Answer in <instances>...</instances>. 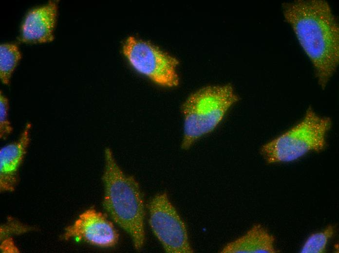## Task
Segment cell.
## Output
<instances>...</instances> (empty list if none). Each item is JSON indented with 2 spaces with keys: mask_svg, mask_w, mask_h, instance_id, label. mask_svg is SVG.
Returning a JSON list of instances; mask_svg holds the SVG:
<instances>
[{
  "mask_svg": "<svg viewBox=\"0 0 339 253\" xmlns=\"http://www.w3.org/2000/svg\"><path fill=\"white\" fill-rule=\"evenodd\" d=\"M148 208L151 229L166 252L193 253L185 223L166 193L155 196Z\"/></svg>",
  "mask_w": 339,
  "mask_h": 253,
  "instance_id": "8992f818",
  "label": "cell"
},
{
  "mask_svg": "<svg viewBox=\"0 0 339 253\" xmlns=\"http://www.w3.org/2000/svg\"><path fill=\"white\" fill-rule=\"evenodd\" d=\"M239 100L229 84L207 86L192 93L181 107L184 119L182 148L188 149L212 132Z\"/></svg>",
  "mask_w": 339,
  "mask_h": 253,
  "instance_id": "3957f363",
  "label": "cell"
},
{
  "mask_svg": "<svg viewBox=\"0 0 339 253\" xmlns=\"http://www.w3.org/2000/svg\"><path fill=\"white\" fill-rule=\"evenodd\" d=\"M274 236L260 224L253 225L247 232L226 245L222 253H277Z\"/></svg>",
  "mask_w": 339,
  "mask_h": 253,
  "instance_id": "30bf717a",
  "label": "cell"
},
{
  "mask_svg": "<svg viewBox=\"0 0 339 253\" xmlns=\"http://www.w3.org/2000/svg\"><path fill=\"white\" fill-rule=\"evenodd\" d=\"M286 21L292 27L311 60L318 83L324 89L339 62V28L328 3L298 0L282 4Z\"/></svg>",
  "mask_w": 339,
  "mask_h": 253,
  "instance_id": "6da1fadb",
  "label": "cell"
},
{
  "mask_svg": "<svg viewBox=\"0 0 339 253\" xmlns=\"http://www.w3.org/2000/svg\"><path fill=\"white\" fill-rule=\"evenodd\" d=\"M32 124L27 123L18 138L0 150V190L13 192L18 184L19 170L31 142Z\"/></svg>",
  "mask_w": 339,
  "mask_h": 253,
  "instance_id": "9c48e42d",
  "label": "cell"
},
{
  "mask_svg": "<svg viewBox=\"0 0 339 253\" xmlns=\"http://www.w3.org/2000/svg\"><path fill=\"white\" fill-rule=\"evenodd\" d=\"M334 228L328 225L323 230L311 235L304 243L301 253H323L326 251L329 240L333 236Z\"/></svg>",
  "mask_w": 339,
  "mask_h": 253,
  "instance_id": "7c38bea8",
  "label": "cell"
},
{
  "mask_svg": "<svg viewBox=\"0 0 339 253\" xmlns=\"http://www.w3.org/2000/svg\"><path fill=\"white\" fill-rule=\"evenodd\" d=\"M9 102L8 98L0 92V138L6 140L13 132V127L9 118Z\"/></svg>",
  "mask_w": 339,
  "mask_h": 253,
  "instance_id": "4fadbf2b",
  "label": "cell"
},
{
  "mask_svg": "<svg viewBox=\"0 0 339 253\" xmlns=\"http://www.w3.org/2000/svg\"><path fill=\"white\" fill-rule=\"evenodd\" d=\"M332 126L329 117L321 116L311 107L297 124L264 144L261 153L268 163H289L310 152H320L326 146Z\"/></svg>",
  "mask_w": 339,
  "mask_h": 253,
  "instance_id": "277c9868",
  "label": "cell"
},
{
  "mask_svg": "<svg viewBox=\"0 0 339 253\" xmlns=\"http://www.w3.org/2000/svg\"><path fill=\"white\" fill-rule=\"evenodd\" d=\"M102 180L105 187L103 204L113 221L132 238L135 248L145 242V211L139 184L134 178L124 174L111 149L104 151Z\"/></svg>",
  "mask_w": 339,
  "mask_h": 253,
  "instance_id": "7a4b0ae2",
  "label": "cell"
},
{
  "mask_svg": "<svg viewBox=\"0 0 339 253\" xmlns=\"http://www.w3.org/2000/svg\"><path fill=\"white\" fill-rule=\"evenodd\" d=\"M21 58V54L17 45L5 43L0 45V79L8 85L13 74Z\"/></svg>",
  "mask_w": 339,
  "mask_h": 253,
  "instance_id": "8fae6325",
  "label": "cell"
},
{
  "mask_svg": "<svg viewBox=\"0 0 339 253\" xmlns=\"http://www.w3.org/2000/svg\"><path fill=\"white\" fill-rule=\"evenodd\" d=\"M57 12L58 3L55 0L30 10L21 25L20 41L29 44L46 43L53 41Z\"/></svg>",
  "mask_w": 339,
  "mask_h": 253,
  "instance_id": "ba28073f",
  "label": "cell"
},
{
  "mask_svg": "<svg viewBox=\"0 0 339 253\" xmlns=\"http://www.w3.org/2000/svg\"><path fill=\"white\" fill-rule=\"evenodd\" d=\"M64 237L66 240L77 238L99 247H111L117 243L119 235L104 214L90 209L66 228Z\"/></svg>",
  "mask_w": 339,
  "mask_h": 253,
  "instance_id": "52a82bcc",
  "label": "cell"
},
{
  "mask_svg": "<svg viewBox=\"0 0 339 253\" xmlns=\"http://www.w3.org/2000/svg\"><path fill=\"white\" fill-rule=\"evenodd\" d=\"M123 53L132 66L157 84L176 86L179 76L178 60L152 44L130 36L125 41Z\"/></svg>",
  "mask_w": 339,
  "mask_h": 253,
  "instance_id": "5b68a950",
  "label": "cell"
}]
</instances>
